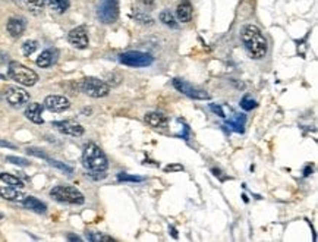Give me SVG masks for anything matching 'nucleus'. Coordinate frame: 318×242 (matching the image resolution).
<instances>
[{
    "label": "nucleus",
    "instance_id": "f257e3e1",
    "mask_svg": "<svg viewBox=\"0 0 318 242\" xmlns=\"http://www.w3.org/2000/svg\"><path fill=\"white\" fill-rule=\"evenodd\" d=\"M240 40L252 59H263L269 51V43L255 25H245L240 31Z\"/></svg>",
    "mask_w": 318,
    "mask_h": 242
},
{
    "label": "nucleus",
    "instance_id": "f03ea898",
    "mask_svg": "<svg viewBox=\"0 0 318 242\" xmlns=\"http://www.w3.org/2000/svg\"><path fill=\"white\" fill-rule=\"evenodd\" d=\"M82 166L90 172L88 175L104 173L109 167V161L98 145H95L94 143H88L82 151Z\"/></svg>",
    "mask_w": 318,
    "mask_h": 242
},
{
    "label": "nucleus",
    "instance_id": "7ed1b4c3",
    "mask_svg": "<svg viewBox=\"0 0 318 242\" xmlns=\"http://www.w3.org/2000/svg\"><path fill=\"white\" fill-rule=\"evenodd\" d=\"M7 77L15 82L21 84V85H25V87H33L39 81V75L33 69H30V68L24 66L22 63H18V62L9 63Z\"/></svg>",
    "mask_w": 318,
    "mask_h": 242
},
{
    "label": "nucleus",
    "instance_id": "20e7f679",
    "mask_svg": "<svg viewBox=\"0 0 318 242\" xmlns=\"http://www.w3.org/2000/svg\"><path fill=\"white\" fill-rule=\"evenodd\" d=\"M50 197L53 200L59 202H65V204H84L85 198L82 195V193L78 191L75 187L71 185H57L50 191Z\"/></svg>",
    "mask_w": 318,
    "mask_h": 242
},
{
    "label": "nucleus",
    "instance_id": "39448f33",
    "mask_svg": "<svg viewBox=\"0 0 318 242\" xmlns=\"http://www.w3.org/2000/svg\"><path fill=\"white\" fill-rule=\"evenodd\" d=\"M97 16L101 24H115L119 18V0H100Z\"/></svg>",
    "mask_w": 318,
    "mask_h": 242
},
{
    "label": "nucleus",
    "instance_id": "423d86ee",
    "mask_svg": "<svg viewBox=\"0 0 318 242\" xmlns=\"http://www.w3.org/2000/svg\"><path fill=\"white\" fill-rule=\"evenodd\" d=\"M81 91L90 97L101 98L110 93V87L104 81L94 78V77H88V78H84L81 82Z\"/></svg>",
    "mask_w": 318,
    "mask_h": 242
},
{
    "label": "nucleus",
    "instance_id": "0eeeda50",
    "mask_svg": "<svg viewBox=\"0 0 318 242\" xmlns=\"http://www.w3.org/2000/svg\"><path fill=\"white\" fill-rule=\"evenodd\" d=\"M120 63H123L125 66H131V68H147L150 65H153L154 57L148 53L144 51H126L122 53L119 56Z\"/></svg>",
    "mask_w": 318,
    "mask_h": 242
},
{
    "label": "nucleus",
    "instance_id": "6e6552de",
    "mask_svg": "<svg viewBox=\"0 0 318 242\" xmlns=\"http://www.w3.org/2000/svg\"><path fill=\"white\" fill-rule=\"evenodd\" d=\"M4 98L12 107L19 109L30 101V94L19 87H7L4 91Z\"/></svg>",
    "mask_w": 318,
    "mask_h": 242
},
{
    "label": "nucleus",
    "instance_id": "1a4fd4ad",
    "mask_svg": "<svg viewBox=\"0 0 318 242\" xmlns=\"http://www.w3.org/2000/svg\"><path fill=\"white\" fill-rule=\"evenodd\" d=\"M173 85L178 91H181L182 94L188 96L189 98H194V100H208L210 98V94L205 93L204 90H199L197 87L191 85L189 82L181 80V78H175L173 80Z\"/></svg>",
    "mask_w": 318,
    "mask_h": 242
},
{
    "label": "nucleus",
    "instance_id": "9d476101",
    "mask_svg": "<svg viewBox=\"0 0 318 242\" xmlns=\"http://www.w3.org/2000/svg\"><path fill=\"white\" fill-rule=\"evenodd\" d=\"M71 106L69 100L63 96H47L44 98V107L50 112H65Z\"/></svg>",
    "mask_w": 318,
    "mask_h": 242
},
{
    "label": "nucleus",
    "instance_id": "9b49d317",
    "mask_svg": "<svg viewBox=\"0 0 318 242\" xmlns=\"http://www.w3.org/2000/svg\"><path fill=\"white\" fill-rule=\"evenodd\" d=\"M68 40H69V43H71L74 47L81 48V50H82V48H87L88 44H90L85 27H77V28L71 30L69 34H68Z\"/></svg>",
    "mask_w": 318,
    "mask_h": 242
},
{
    "label": "nucleus",
    "instance_id": "f8f14e48",
    "mask_svg": "<svg viewBox=\"0 0 318 242\" xmlns=\"http://www.w3.org/2000/svg\"><path fill=\"white\" fill-rule=\"evenodd\" d=\"M53 126L65 134V135H71V137H81L84 135V128L81 126L80 123L72 121H60V122H53Z\"/></svg>",
    "mask_w": 318,
    "mask_h": 242
},
{
    "label": "nucleus",
    "instance_id": "ddd939ff",
    "mask_svg": "<svg viewBox=\"0 0 318 242\" xmlns=\"http://www.w3.org/2000/svg\"><path fill=\"white\" fill-rule=\"evenodd\" d=\"M25 28H27V22L22 18H10L7 21V25H6L9 36L13 39H19L24 34Z\"/></svg>",
    "mask_w": 318,
    "mask_h": 242
},
{
    "label": "nucleus",
    "instance_id": "4468645a",
    "mask_svg": "<svg viewBox=\"0 0 318 242\" xmlns=\"http://www.w3.org/2000/svg\"><path fill=\"white\" fill-rule=\"evenodd\" d=\"M57 56H59V53L56 48H47L39 56L36 63H37V66H40L43 69H47L57 62Z\"/></svg>",
    "mask_w": 318,
    "mask_h": 242
},
{
    "label": "nucleus",
    "instance_id": "2eb2a0df",
    "mask_svg": "<svg viewBox=\"0 0 318 242\" xmlns=\"http://www.w3.org/2000/svg\"><path fill=\"white\" fill-rule=\"evenodd\" d=\"M192 4L189 0H181L176 7V16L181 22L186 24L192 19Z\"/></svg>",
    "mask_w": 318,
    "mask_h": 242
},
{
    "label": "nucleus",
    "instance_id": "dca6fc26",
    "mask_svg": "<svg viewBox=\"0 0 318 242\" xmlns=\"http://www.w3.org/2000/svg\"><path fill=\"white\" fill-rule=\"evenodd\" d=\"M19 7L30 12L31 15H40L44 9V0H13Z\"/></svg>",
    "mask_w": 318,
    "mask_h": 242
},
{
    "label": "nucleus",
    "instance_id": "f3484780",
    "mask_svg": "<svg viewBox=\"0 0 318 242\" xmlns=\"http://www.w3.org/2000/svg\"><path fill=\"white\" fill-rule=\"evenodd\" d=\"M0 197L7 200V201L13 202H22V200L27 197L25 194H22L18 188L13 187H1L0 188Z\"/></svg>",
    "mask_w": 318,
    "mask_h": 242
},
{
    "label": "nucleus",
    "instance_id": "a211bd4d",
    "mask_svg": "<svg viewBox=\"0 0 318 242\" xmlns=\"http://www.w3.org/2000/svg\"><path fill=\"white\" fill-rule=\"evenodd\" d=\"M43 106L40 103H30L28 107L25 109V116L27 119L33 122V123H37V125H41L44 119H43Z\"/></svg>",
    "mask_w": 318,
    "mask_h": 242
},
{
    "label": "nucleus",
    "instance_id": "6ab92c4d",
    "mask_svg": "<svg viewBox=\"0 0 318 242\" xmlns=\"http://www.w3.org/2000/svg\"><path fill=\"white\" fill-rule=\"evenodd\" d=\"M145 122L153 128H167L169 119L160 112H150L145 115Z\"/></svg>",
    "mask_w": 318,
    "mask_h": 242
},
{
    "label": "nucleus",
    "instance_id": "aec40b11",
    "mask_svg": "<svg viewBox=\"0 0 318 242\" xmlns=\"http://www.w3.org/2000/svg\"><path fill=\"white\" fill-rule=\"evenodd\" d=\"M22 205L25 208H28V210H31L34 213H40V214L41 213H45V210H47L44 202H41L40 200H37L36 197H31V195H28V197H25L22 200Z\"/></svg>",
    "mask_w": 318,
    "mask_h": 242
},
{
    "label": "nucleus",
    "instance_id": "412c9836",
    "mask_svg": "<svg viewBox=\"0 0 318 242\" xmlns=\"http://www.w3.org/2000/svg\"><path fill=\"white\" fill-rule=\"evenodd\" d=\"M48 7L56 13H65L69 9V0H45Z\"/></svg>",
    "mask_w": 318,
    "mask_h": 242
},
{
    "label": "nucleus",
    "instance_id": "4be33fe9",
    "mask_svg": "<svg viewBox=\"0 0 318 242\" xmlns=\"http://www.w3.org/2000/svg\"><path fill=\"white\" fill-rule=\"evenodd\" d=\"M0 181H3V182H4L6 185H9V187L18 188V190H21V188L25 187L24 182H22L18 176H13V175H10V173H0Z\"/></svg>",
    "mask_w": 318,
    "mask_h": 242
},
{
    "label": "nucleus",
    "instance_id": "5701e85b",
    "mask_svg": "<svg viewBox=\"0 0 318 242\" xmlns=\"http://www.w3.org/2000/svg\"><path fill=\"white\" fill-rule=\"evenodd\" d=\"M134 18H135V21H138L139 24H142V25H153L154 24V19H153V16L151 15H148L145 10H141V9H134Z\"/></svg>",
    "mask_w": 318,
    "mask_h": 242
},
{
    "label": "nucleus",
    "instance_id": "b1692460",
    "mask_svg": "<svg viewBox=\"0 0 318 242\" xmlns=\"http://www.w3.org/2000/svg\"><path fill=\"white\" fill-rule=\"evenodd\" d=\"M227 123V126L230 128V129H233V131H236L239 134H243V131H245V116H240V115H236V118L235 119H230V121L226 122Z\"/></svg>",
    "mask_w": 318,
    "mask_h": 242
},
{
    "label": "nucleus",
    "instance_id": "393cba45",
    "mask_svg": "<svg viewBox=\"0 0 318 242\" xmlns=\"http://www.w3.org/2000/svg\"><path fill=\"white\" fill-rule=\"evenodd\" d=\"M160 21L164 25L170 27V28H178V22H176V19H175V16H173V13L170 10H163L160 13Z\"/></svg>",
    "mask_w": 318,
    "mask_h": 242
},
{
    "label": "nucleus",
    "instance_id": "a878e982",
    "mask_svg": "<svg viewBox=\"0 0 318 242\" xmlns=\"http://www.w3.org/2000/svg\"><path fill=\"white\" fill-rule=\"evenodd\" d=\"M257 106H258L257 101H255L251 96H243L242 100H240V107H242L245 112H249V110L255 109Z\"/></svg>",
    "mask_w": 318,
    "mask_h": 242
},
{
    "label": "nucleus",
    "instance_id": "bb28decb",
    "mask_svg": "<svg viewBox=\"0 0 318 242\" xmlns=\"http://www.w3.org/2000/svg\"><path fill=\"white\" fill-rule=\"evenodd\" d=\"M37 48H39V43H37V41H34V40H28L22 44V53H24L25 56H30V54H33V53H34Z\"/></svg>",
    "mask_w": 318,
    "mask_h": 242
},
{
    "label": "nucleus",
    "instance_id": "cd10ccee",
    "mask_svg": "<svg viewBox=\"0 0 318 242\" xmlns=\"http://www.w3.org/2000/svg\"><path fill=\"white\" fill-rule=\"evenodd\" d=\"M47 160V163H50L51 166H54V167H57V169H60V170H63L65 173H68V175H71L74 170H72V167H69L68 164H65V163H60V161L57 160H53V159H45Z\"/></svg>",
    "mask_w": 318,
    "mask_h": 242
},
{
    "label": "nucleus",
    "instance_id": "c85d7f7f",
    "mask_svg": "<svg viewBox=\"0 0 318 242\" xmlns=\"http://www.w3.org/2000/svg\"><path fill=\"white\" fill-rule=\"evenodd\" d=\"M118 181H123V182H142L144 178L142 176H132V175H128V173H119L118 175Z\"/></svg>",
    "mask_w": 318,
    "mask_h": 242
},
{
    "label": "nucleus",
    "instance_id": "c756f323",
    "mask_svg": "<svg viewBox=\"0 0 318 242\" xmlns=\"http://www.w3.org/2000/svg\"><path fill=\"white\" fill-rule=\"evenodd\" d=\"M87 240L88 241H115L113 238L110 237H103V235H98V234H92V232H88L87 234Z\"/></svg>",
    "mask_w": 318,
    "mask_h": 242
},
{
    "label": "nucleus",
    "instance_id": "7c9ffc66",
    "mask_svg": "<svg viewBox=\"0 0 318 242\" xmlns=\"http://www.w3.org/2000/svg\"><path fill=\"white\" fill-rule=\"evenodd\" d=\"M6 161L12 163V164H18V166H28L30 161L25 160V159H21V157H15V156H7Z\"/></svg>",
    "mask_w": 318,
    "mask_h": 242
},
{
    "label": "nucleus",
    "instance_id": "2f4dec72",
    "mask_svg": "<svg viewBox=\"0 0 318 242\" xmlns=\"http://www.w3.org/2000/svg\"><path fill=\"white\" fill-rule=\"evenodd\" d=\"M27 153H28V154H31V156H36V157L47 159V156H45L43 151H40L39 148H28V150H27Z\"/></svg>",
    "mask_w": 318,
    "mask_h": 242
},
{
    "label": "nucleus",
    "instance_id": "473e14b6",
    "mask_svg": "<svg viewBox=\"0 0 318 242\" xmlns=\"http://www.w3.org/2000/svg\"><path fill=\"white\" fill-rule=\"evenodd\" d=\"M210 109L216 113V115H219L220 118H226V113L223 112V109H222V106H216V104H210Z\"/></svg>",
    "mask_w": 318,
    "mask_h": 242
},
{
    "label": "nucleus",
    "instance_id": "72a5a7b5",
    "mask_svg": "<svg viewBox=\"0 0 318 242\" xmlns=\"http://www.w3.org/2000/svg\"><path fill=\"white\" fill-rule=\"evenodd\" d=\"M181 170H183L182 164H169L164 167V172H181Z\"/></svg>",
    "mask_w": 318,
    "mask_h": 242
},
{
    "label": "nucleus",
    "instance_id": "f704fd0d",
    "mask_svg": "<svg viewBox=\"0 0 318 242\" xmlns=\"http://www.w3.org/2000/svg\"><path fill=\"white\" fill-rule=\"evenodd\" d=\"M139 3L144 6V7H154V0H139Z\"/></svg>",
    "mask_w": 318,
    "mask_h": 242
},
{
    "label": "nucleus",
    "instance_id": "c9c22d12",
    "mask_svg": "<svg viewBox=\"0 0 318 242\" xmlns=\"http://www.w3.org/2000/svg\"><path fill=\"white\" fill-rule=\"evenodd\" d=\"M0 145H1V147H7V148H13V150L16 148L13 144H10V143H6V141H1V140H0Z\"/></svg>",
    "mask_w": 318,
    "mask_h": 242
},
{
    "label": "nucleus",
    "instance_id": "e433bc0d",
    "mask_svg": "<svg viewBox=\"0 0 318 242\" xmlns=\"http://www.w3.org/2000/svg\"><path fill=\"white\" fill-rule=\"evenodd\" d=\"M311 173H313V167H311V166L305 167V170H304V176H310Z\"/></svg>",
    "mask_w": 318,
    "mask_h": 242
},
{
    "label": "nucleus",
    "instance_id": "4c0bfd02",
    "mask_svg": "<svg viewBox=\"0 0 318 242\" xmlns=\"http://www.w3.org/2000/svg\"><path fill=\"white\" fill-rule=\"evenodd\" d=\"M68 240H69V241H81L80 237H77V235H72V234H69V235H68Z\"/></svg>",
    "mask_w": 318,
    "mask_h": 242
},
{
    "label": "nucleus",
    "instance_id": "58836bf2",
    "mask_svg": "<svg viewBox=\"0 0 318 242\" xmlns=\"http://www.w3.org/2000/svg\"><path fill=\"white\" fill-rule=\"evenodd\" d=\"M170 231H172V235H173L175 238H178V234H176V229H175V228H170Z\"/></svg>",
    "mask_w": 318,
    "mask_h": 242
},
{
    "label": "nucleus",
    "instance_id": "ea45409f",
    "mask_svg": "<svg viewBox=\"0 0 318 242\" xmlns=\"http://www.w3.org/2000/svg\"><path fill=\"white\" fill-rule=\"evenodd\" d=\"M0 80H4V75H1V74H0Z\"/></svg>",
    "mask_w": 318,
    "mask_h": 242
},
{
    "label": "nucleus",
    "instance_id": "a19ab883",
    "mask_svg": "<svg viewBox=\"0 0 318 242\" xmlns=\"http://www.w3.org/2000/svg\"><path fill=\"white\" fill-rule=\"evenodd\" d=\"M0 220H1V214H0Z\"/></svg>",
    "mask_w": 318,
    "mask_h": 242
}]
</instances>
